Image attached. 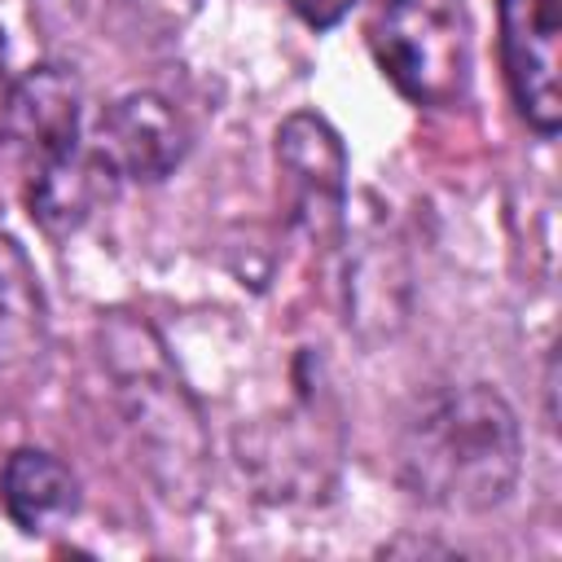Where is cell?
<instances>
[{
  "label": "cell",
  "mask_w": 562,
  "mask_h": 562,
  "mask_svg": "<svg viewBox=\"0 0 562 562\" xmlns=\"http://www.w3.org/2000/svg\"><path fill=\"white\" fill-rule=\"evenodd\" d=\"M522 465L514 408L492 386H448L430 395L400 435L404 487L448 514L501 505Z\"/></svg>",
  "instance_id": "1"
},
{
  "label": "cell",
  "mask_w": 562,
  "mask_h": 562,
  "mask_svg": "<svg viewBox=\"0 0 562 562\" xmlns=\"http://www.w3.org/2000/svg\"><path fill=\"white\" fill-rule=\"evenodd\" d=\"M369 44L382 75L417 105H452L470 79V26L461 0H378Z\"/></svg>",
  "instance_id": "2"
},
{
  "label": "cell",
  "mask_w": 562,
  "mask_h": 562,
  "mask_svg": "<svg viewBox=\"0 0 562 562\" xmlns=\"http://www.w3.org/2000/svg\"><path fill=\"white\" fill-rule=\"evenodd\" d=\"M88 149L97 154V162L105 167V176L114 184L119 180L154 184V180L171 176L176 162L184 158L189 127L167 97L127 92L97 114V123L88 132Z\"/></svg>",
  "instance_id": "3"
},
{
  "label": "cell",
  "mask_w": 562,
  "mask_h": 562,
  "mask_svg": "<svg viewBox=\"0 0 562 562\" xmlns=\"http://www.w3.org/2000/svg\"><path fill=\"white\" fill-rule=\"evenodd\" d=\"M501 4V57L509 92L522 110V119L553 136L562 119V61H558V35H562V0H496Z\"/></svg>",
  "instance_id": "4"
},
{
  "label": "cell",
  "mask_w": 562,
  "mask_h": 562,
  "mask_svg": "<svg viewBox=\"0 0 562 562\" xmlns=\"http://www.w3.org/2000/svg\"><path fill=\"white\" fill-rule=\"evenodd\" d=\"M79 105V83L61 66H40L0 97V136L18 154L26 176L70 158L83 145Z\"/></svg>",
  "instance_id": "5"
},
{
  "label": "cell",
  "mask_w": 562,
  "mask_h": 562,
  "mask_svg": "<svg viewBox=\"0 0 562 562\" xmlns=\"http://www.w3.org/2000/svg\"><path fill=\"white\" fill-rule=\"evenodd\" d=\"M277 158L290 180L294 215L321 237L338 224L342 215V189H347V158L338 136L329 132L325 119L316 114H294L277 132Z\"/></svg>",
  "instance_id": "6"
},
{
  "label": "cell",
  "mask_w": 562,
  "mask_h": 562,
  "mask_svg": "<svg viewBox=\"0 0 562 562\" xmlns=\"http://www.w3.org/2000/svg\"><path fill=\"white\" fill-rule=\"evenodd\" d=\"M0 501L18 531L44 536L79 509V483L66 461L44 448H18L0 470Z\"/></svg>",
  "instance_id": "7"
},
{
  "label": "cell",
  "mask_w": 562,
  "mask_h": 562,
  "mask_svg": "<svg viewBox=\"0 0 562 562\" xmlns=\"http://www.w3.org/2000/svg\"><path fill=\"white\" fill-rule=\"evenodd\" d=\"M48 338L40 277L26 250L0 228V369H26Z\"/></svg>",
  "instance_id": "8"
},
{
  "label": "cell",
  "mask_w": 562,
  "mask_h": 562,
  "mask_svg": "<svg viewBox=\"0 0 562 562\" xmlns=\"http://www.w3.org/2000/svg\"><path fill=\"white\" fill-rule=\"evenodd\" d=\"M356 0H290V9L307 22V26H316V31H325V26H334L347 9H351Z\"/></svg>",
  "instance_id": "9"
},
{
  "label": "cell",
  "mask_w": 562,
  "mask_h": 562,
  "mask_svg": "<svg viewBox=\"0 0 562 562\" xmlns=\"http://www.w3.org/2000/svg\"><path fill=\"white\" fill-rule=\"evenodd\" d=\"M0 83H4V40H0Z\"/></svg>",
  "instance_id": "10"
}]
</instances>
